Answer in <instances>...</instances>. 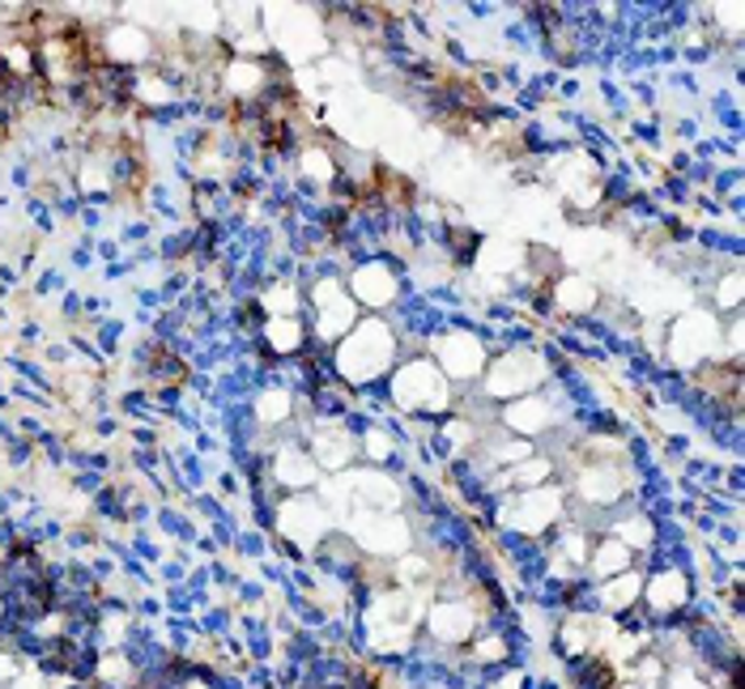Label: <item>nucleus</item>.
Listing matches in <instances>:
<instances>
[{"mask_svg":"<svg viewBox=\"0 0 745 689\" xmlns=\"http://www.w3.org/2000/svg\"><path fill=\"white\" fill-rule=\"evenodd\" d=\"M681 596H686V584H681V575H661V579L652 584V591H647V605L665 613V609L681 605Z\"/></svg>","mask_w":745,"mask_h":689,"instance_id":"17","label":"nucleus"},{"mask_svg":"<svg viewBox=\"0 0 745 689\" xmlns=\"http://www.w3.org/2000/svg\"><path fill=\"white\" fill-rule=\"evenodd\" d=\"M588 647H592V621H567L563 625V652L584 655Z\"/></svg>","mask_w":745,"mask_h":689,"instance_id":"18","label":"nucleus"},{"mask_svg":"<svg viewBox=\"0 0 745 689\" xmlns=\"http://www.w3.org/2000/svg\"><path fill=\"white\" fill-rule=\"evenodd\" d=\"M554 516H558V489L537 485V489H524V494H520V502H516V519H520V528H541V523H550Z\"/></svg>","mask_w":745,"mask_h":689,"instance_id":"9","label":"nucleus"},{"mask_svg":"<svg viewBox=\"0 0 745 689\" xmlns=\"http://www.w3.org/2000/svg\"><path fill=\"white\" fill-rule=\"evenodd\" d=\"M639 575L635 571H622V575H609L601 587V600H605V609H613V613H627L631 605L639 600Z\"/></svg>","mask_w":745,"mask_h":689,"instance_id":"11","label":"nucleus"},{"mask_svg":"<svg viewBox=\"0 0 745 689\" xmlns=\"http://www.w3.org/2000/svg\"><path fill=\"white\" fill-rule=\"evenodd\" d=\"M285 414H290V396H285V392H269V396L260 400V417H264L269 426H278Z\"/></svg>","mask_w":745,"mask_h":689,"instance_id":"20","label":"nucleus"},{"mask_svg":"<svg viewBox=\"0 0 745 689\" xmlns=\"http://www.w3.org/2000/svg\"><path fill=\"white\" fill-rule=\"evenodd\" d=\"M541 380V362L532 353H511L490 371V392L495 396H524Z\"/></svg>","mask_w":745,"mask_h":689,"instance_id":"5","label":"nucleus"},{"mask_svg":"<svg viewBox=\"0 0 745 689\" xmlns=\"http://www.w3.org/2000/svg\"><path fill=\"white\" fill-rule=\"evenodd\" d=\"M439 366H443L448 375H456V380L477 375V366H482V344L473 341V337H448V341L439 344Z\"/></svg>","mask_w":745,"mask_h":689,"instance_id":"8","label":"nucleus"},{"mask_svg":"<svg viewBox=\"0 0 745 689\" xmlns=\"http://www.w3.org/2000/svg\"><path fill=\"white\" fill-rule=\"evenodd\" d=\"M392 353H396V341H392L388 324L384 319H358L337 349V366H341L346 380L366 383L388 371Z\"/></svg>","mask_w":745,"mask_h":689,"instance_id":"1","label":"nucleus"},{"mask_svg":"<svg viewBox=\"0 0 745 689\" xmlns=\"http://www.w3.org/2000/svg\"><path fill=\"white\" fill-rule=\"evenodd\" d=\"M264 337L273 344V353H294L298 341H303V324H298L294 315H273V319L264 324Z\"/></svg>","mask_w":745,"mask_h":689,"instance_id":"13","label":"nucleus"},{"mask_svg":"<svg viewBox=\"0 0 745 689\" xmlns=\"http://www.w3.org/2000/svg\"><path fill=\"white\" fill-rule=\"evenodd\" d=\"M618 485H622V477L613 473V464L584 468V473H579V494H584L588 502H613V498H618Z\"/></svg>","mask_w":745,"mask_h":689,"instance_id":"10","label":"nucleus"},{"mask_svg":"<svg viewBox=\"0 0 745 689\" xmlns=\"http://www.w3.org/2000/svg\"><path fill=\"white\" fill-rule=\"evenodd\" d=\"M507 426L511 430H520V434H532V430H541L545 426V405L537 400V396H524V400H516V405H507Z\"/></svg>","mask_w":745,"mask_h":689,"instance_id":"14","label":"nucleus"},{"mask_svg":"<svg viewBox=\"0 0 745 689\" xmlns=\"http://www.w3.org/2000/svg\"><path fill=\"white\" fill-rule=\"evenodd\" d=\"M350 298L362 307H388L396 298V276H392L388 264H362L350 276Z\"/></svg>","mask_w":745,"mask_h":689,"instance_id":"6","label":"nucleus"},{"mask_svg":"<svg viewBox=\"0 0 745 689\" xmlns=\"http://www.w3.org/2000/svg\"><path fill=\"white\" fill-rule=\"evenodd\" d=\"M473 605H464V600H443V605H434V613H430V630L439 634V639H448V643H464L469 634H473Z\"/></svg>","mask_w":745,"mask_h":689,"instance_id":"7","label":"nucleus"},{"mask_svg":"<svg viewBox=\"0 0 745 689\" xmlns=\"http://www.w3.org/2000/svg\"><path fill=\"white\" fill-rule=\"evenodd\" d=\"M554 294H558L563 310H592L597 307V290H592L588 281H575V276L558 281V285H554Z\"/></svg>","mask_w":745,"mask_h":689,"instance_id":"16","label":"nucleus"},{"mask_svg":"<svg viewBox=\"0 0 745 689\" xmlns=\"http://www.w3.org/2000/svg\"><path fill=\"white\" fill-rule=\"evenodd\" d=\"M312 307H316V332L324 341H337V337H346L350 328H354V298L341 290V285H332V281H324L312 290Z\"/></svg>","mask_w":745,"mask_h":689,"instance_id":"4","label":"nucleus"},{"mask_svg":"<svg viewBox=\"0 0 745 689\" xmlns=\"http://www.w3.org/2000/svg\"><path fill=\"white\" fill-rule=\"evenodd\" d=\"M99 52H103L106 65H115V69L124 72H137L158 60V43L137 22H111L99 35Z\"/></svg>","mask_w":745,"mask_h":689,"instance_id":"2","label":"nucleus"},{"mask_svg":"<svg viewBox=\"0 0 745 689\" xmlns=\"http://www.w3.org/2000/svg\"><path fill=\"white\" fill-rule=\"evenodd\" d=\"M316 455H319V464L337 468V464H346V460H350V448H346V439L324 434V439H316Z\"/></svg>","mask_w":745,"mask_h":689,"instance_id":"19","label":"nucleus"},{"mask_svg":"<svg viewBox=\"0 0 745 689\" xmlns=\"http://www.w3.org/2000/svg\"><path fill=\"white\" fill-rule=\"evenodd\" d=\"M592 571H597L601 579L631 571V545H627V541H601V545L592 550Z\"/></svg>","mask_w":745,"mask_h":689,"instance_id":"12","label":"nucleus"},{"mask_svg":"<svg viewBox=\"0 0 745 689\" xmlns=\"http://www.w3.org/2000/svg\"><path fill=\"white\" fill-rule=\"evenodd\" d=\"M273 477L282 485H290V489H303V485L312 482V460H307L303 451H285V455H278Z\"/></svg>","mask_w":745,"mask_h":689,"instance_id":"15","label":"nucleus"},{"mask_svg":"<svg viewBox=\"0 0 745 689\" xmlns=\"http://www.w3.org/2000/svg\"><path fill=\"white\" fill-rule=\"evenodd\" d=\"M396 400L414 414H430V409H443L448 405V380L443 371H434L430 362H409L400 375H396Z\"/></svg>","mask_w":745,"mask_h":689,"instance_id":"3","label":"nucleus"}]
</instances>
